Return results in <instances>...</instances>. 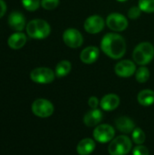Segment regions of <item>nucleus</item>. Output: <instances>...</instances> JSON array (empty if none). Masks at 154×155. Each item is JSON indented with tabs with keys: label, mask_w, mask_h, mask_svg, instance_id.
<instances>
[{
	"label": "nucleus",
	"mask_w": 154,
	"mask_h": 155,
	"mask_svg": "<svg viewBox=\"0 0 154 155\" xmlns=\"http://www.w3.org/2000/svg\"><path fill=\"white\" fill-rule=\"evenodd\" d=\"M101 49L108 57L121 59L126 53L125 39L118 33H108L101 41Z\"/></svg>",
	"instance_id": "obj_1"
},
{
	"label": "nucleus",
	"mask_w": 154,
	"mask_h": 155,
	"mask_svg": "<svg viewBox=\"0 0 154 155\" xmlns=\"http://www.w3.org/2000/svg\"><path fill=\"white\" fill-rule=\"evenodd\" d=\"M154 57V46L150 42H142L138 44L133 53V58L135 64L146 65L152 62Z\"/></svg>",
	"instance_id": "obj_2"
},
{
	"label": "nucleus",
	"mask_w": 154,
	"mask_h": 155,
	"mask_svg": "<svg viewBox=\"0 0 154 155\" xmlns=\"http://www.w3.org/2000/svg\"><path fill=\"white\" fill-rule=\"evenodd\" d=\"M26 33L31 38L37 40L44 39L49 36L51 26L44 19H33L26 25Z\"/></svg>",
	"instance_id": "obj_3"
},
{
	"label": "nucleus",
	"mask_w": 154,
	"mask_h": 155,
	"mask_svg": "<svg viewBox=\"0 0 154 155\" xmlns=\"http://www.w3.org/2000/svg\"><path fill=\"white\" fill-rule=\"evenodd\" d=\"M133 148L131 139L127 135H119L113 138L108 147L110 155H127Z\"/></svg>",
	"instance_id": "obj_4"
},
{
	"label": "nucleus",
	"mask_w": 154,
	"mask_h": 155,
	"mask_svg": "<svg viewBox=\"0 0 154 155\" xmlns=\"http://www.w3.org/2000/svg\"><path fill=\"white\" fill-rule=\"evenodd\" d=\"M55 76V73L48 67H37L30 73L31 80L40 84H47L52 83Z\"/></svg>",
	"instance_id": "obj_5"
},
{
	"label": "nucleus",
	"mask_w": 154,
	"mask_h": 155,
	"mask_svg": "<svg viewBox=\"0 0 154 155\" xmlns=\"http://www.w3.org/2000/svg\"><path fill=\"white\" fill-rule=\"evenodd\" d=\"M54 104L46 99L39 98L32 104V112L37 117L47 118L54 114Z\"/></svg>",
	"instance_id": "obj_6"
},
{
	"label": "nucleus",
	"mask_w": 154,
	"mask_h": 155,
	"mask_svg": "<svg viewBox=\"0 0 154 155\" xmlns=\"http://www.w3.org/2000/svg\"><path fill=\"white\" fill-rule=\"evenodd\" d=\"M107 26L113 32H123L128 27V19L120 13L110 14L105 21Z\"/></svg>",
	"instance_id": "obj_7"
},
{
	"label": "nucleus",
	"mask_w": 154,
	"mask_h": 155,
	"mask_svg": "<svg viewBox=\"0 0 154 155\" xmlns=\"http://www.w3.org/2000/svg\"><path fill=\"white\" fill-rule=\"evenodd\" d=\"M93 138L100 143H106L111 142L115 135V130L109 124H100L93 130Z\"/></svg>",
	"instance_id": "obj_8"
},
{
	"label": "nucleus",
	"mask_w": 154,
	"mask_h": 155,
	"mask_svg": "<svg viewBox=\"0 0 154 155\" xmlns=\"http://www.w3.org/2000/svg\"><path fill=\"white\" fill-rule=\"evenodd\" d=\"M63 40L70 48H78L84 43L83 35L75 28H67L63 34Z\"/></svg>",
	"instance_id": "obj_9"
},
{
	"label": "nucleus",
	"mask_w": 154,
	"mask_h": 155,
	"mask_svg": "<svg viewBox=\"0 0 154 155\" xmlns=\"http://www.w3.org/2000/svg\"><path fill=\"white\" fill-rule=\"evenodd\" d=\"M104 25L105 22L101 15H93L85 19L84 23V27L87 33L91 35H95V34H99L103 30Z\"/></svg>",
	"instance_id": "obj_10"
},
{
	"label": "nucleus",
	"mask_w": 154,
	"mask_h": 155,
	"mask_svg": "<svg viewBox=\"0 0 154 155\" xmlns=\"http://www.w3.org/2000/svg\"><path fill=\"white\" fill-rule=\"evenodd\" d=\"M136 64L132 60H121L114 66V73L123 78H128L133 75L136 72Z\"/></svg>",
	"instance_id": "obj_11"
},
{
	"label": "nucleus",
	"mask_w": 154,
	"mask_h": 155,
	"mask_svg": "<svg viewBox=\"0 0 154 155\" xmlns=\"http://www.w3.org/2000/svg\"><path fill=\"white\" fill-rule=\"evenodd\" d=\"M100 56V49L96 46H87L80 54V60L85 64L95 63Z\"/></svg>",
	"instance_id": "obj_12"
},
{
	"label": "nucleus",
	"mask_w": 154,
	"mask_h": 155,
	"mask_svg": "<svg viewBox=\"0 0 154 155\" xmlns=\"http://www.w3.org/2000/svg\"><path fill=\"white\" fill-rule=\"evenodd\" d=\"M8 25L15 31L21 32L26 26L25 18L22 13L18 11H14L8 16Z\"/></svg>",
	"instance_id": "obj_13"
},
{
	"label": "nucleus",
	"mask_w": 154,
	"mask_h": 155,
	"mask_svg": "<svg viewBox=\"0 0 154 155\" xmlns=\"http://www.w3.org/2000/svg\"><path fill=\"white\" fill-rule=\"evenodd\" d=\"M120 104V97L115 94H108L100 101V106L104 111H113Z\"/></svg>",
	"instance_id": "obj_14"
},
{
	"label": "nucleus",
	"mask_w": 154,
	"mask_h": 155,
	"mask_svg": "<svg viewBox=\"0 0 154 155\" xmlns=\"http://www.w3.org/2000/svg\"><path fill=\"white\" fill-rule=\"evenodd\" d=\"M103 113L99 109H92L91 111L87 112L84 117V123L88 127H93L96 126L101 123L103 120Z\"/></svg>",
	"instance_id": "obj_15"
},
{
	"label": "nucleus",
	"mask_w": 154,
	"mask_h": 155,
	"mask_svg": "<svg viewBox=\"0 0 154 155\" xmlns=\"http://www.w3.org/2000/svg\"><path fill=\"white\" fill-rule=\"evenodd\" d=\"M26 41H27L26 35L24 33L15 32L9 36L7 40V44L11 49L18 50V49H21L23 46H25V45L26 44Z\"/></svg>",
	"instance_id": "obj_16"
},
{
	"label": "nucleus",
	"mask_w": 154,
	"mask_h": 155,
	"mask_svg": "<svg viewBox=\"0 0 154 155\" xmlns=\"http://www.w3.org/2000/svg\"><path fill=\"white\" fill-rule=\"evenodd\" d=\"M115 126L120 132L123 134H131L135 129L134 122L127 116H121L116 119Z\"/></svg>",
	"instance_id": "obj_17"
},
{
	"label": "nucleus",
	"mask_w": 154,
	"mask_h": 155,
	"mask_svg": "<svg viewBox=\"0 0 154 155\" xmlns=\"http://www.w3.org/2000/svg\"><path fill=\"white\" fill-rule=\"evenodd\" d=\"M95 142L91 138H84L77 144V153L79 155L91 154L95 149Z\"/></svg>",
	"instance_id": "obj_18"
},
{
	"label": "nucleus",
	"mask_w": 154,
	"mask_h": 155,
	"mask_svg": "<svg viewBox=\"0 0 154 155\" xmlns=\"http://www.w3.org/2000/svg\"><path fill=\"white\" fill-rule=\"evenodd\" d=\"M139 104L143 106H151L154 104V91L150 89H144L141 91L137 95Z\"/></svg>",
	"instance_id": "obj_19"
},
{
	"label": "nucleus",
	"mask_w": 154,
	"mask_h": 155,
	"mask_svg": "<svg viewBox=\"0 0 154 155\" xmlns=\"http://www.w3.org/2000/svg\"><path fill=\"white\" fill-rule=\"evenodd\" d=\"M72 70V64L70 61L68 60H62L60 61L56 66H55V75L59 78L64 77L67 74H69V73Z\"/></svg>",
	"instance_id": "obj_20"
},
{
	"label": "nucleus",
	"mask_w": 154,
	"mask_h": 155,
	"mask_svg": "<svg viewBox=\"0 0 154 155\" xmlns=\"http://www.w3.org/2000/svg\"><path fill=\"white\" fill-rule=\"evenodd\" d=\"M135 78H136V81L138 83H141V84L146 83L150 78V70L146 66L142 65L141 67H139L136 70Z\"/></svg>",
	"instance_id": "obj_21"
},
{
	"label": "nucleus",
	"mask_w": 154,
	"mask_h": 155,
	"mask_svg": "<svg viewBox=\"0 0 154 155\" xmlns=\"http://www.w3.org/2000/svg\"><path fill=\"white\" fill-rule=\"evenodd\" d=\"M132 136H133V142H134L137 145H142L145 140H146V136L144 132L139 128V127H135V129L133 131L132 133Z\"/></svg>",
	"instance_id": "obj_22"
},
{
	"label": "nucleus",
	"mask_w": 154,
	"mask_h": 155,
	"mask_svg": "<svg viewBox=\"0 0 154 155\" xmlns=\"http://www.w3.org/2000/svg\"><path fill=\"white\" fill-rule=\"evenodd\" d=\"M138 6L144 13H154V0H139Z\"/></svg>",
	"instance_id": "obj_23"
},
{
	"label": "nucleus",
	"mask_w": 154,
	"mask_h": 155,
	"mask_svg": "<svg viewBox=\"0 0 154 155\" xmlns=\"http://www.w3.org/2000/svg\"><path fill=\"white\" fill-rule=\"evenodd\" d=\"M23 6L30 12L37 10L41 5V0H22Z\"/></svg>",
	"instance_id": "obj_24"
},
{
	"label": "nucleus",
	"mask_w": 154,
	"mask_h": 155,
	"mask_svg": "<svg viewBox=\"0 0 154 155\" xmlns=\"http://www.w3.org/2000/svg\"><path fill=\"white\" fill-rule=\"evenodd\" d=\"M60 4V0H41V6L45 10H54Z\"/></svg>",
	"instance_id": "obj_25"
},
{
	"label": "nucleus",
	"mask_w": 154,
	"mask_h": 155,
	"mask_svg": "<svg viewBox=\"0 0 154 155\" xmlns=\"http://www.w3.org/2000/svg\"><path fill=\"white\" fill-rule=\"evenodd\" d=\"M142 10L140 9L139 6H133L128 10V16L131 19H137L141 16Z\"/></svg>",
	"instance_id": "obj_26"
},
{
	"label": "nucleus",
	"mask_w": 154,
	"mask_h": 155,
	"mask_svg": "<svg viewBox=\"0 0 154 155\" xmlns=\"http://www.w3.org/2000/svg\"><path fill=\"white\" fill-rule=\"evenodd\" d=\"M149 150L147 147L143 145H137L133 151V155H149Z\"/></svg>",
	"instance_id": "obj_27"
},
{
	"label": "nucleus",
	"mask_w": 154,
	"mask_h": 155,
	"mask_svg": "<svg viewBox=\"0 0 154 155\" xmlns=\"http://www.w3.org/2000/svg\"><path fill=\"white\" fill-rule=\"evenodd\" d=\"M88 104L92 109H96L97 106L100 104V102H99V100H98V98L96 96H92L88 100Z\"/></svg>",
	"instance_id": "obj_28"
},
{
	"label": "nucleus",
	"mask_w": 154,
	"mask_h": 155,
	"mask_svg": "<svg viewBox=\"0 0 154 155\" xmlns=\"http://www.w3.org/2000/svg\"><path fill=\"white\" fill-rule=\"evenodd\" d=\"M6 12V4L4 0H0V18L4 16Z\"/></svg>",
	"instance_id": "obj_29"
},
{
	"label": "nucleus",
	"mask_w": 154,
	"mask_h": 155,
	"mask_svg": "<svg viewBox=\"0 0 154 155\" xmlns=\"http://www.w3.org/2000/svg\"><path fill=\"white\" fill-rule=\"evenodd\" d=\"M118 2H126V1H128V0H117Z\"/></svg>",
	"instance_id": "obj_30"
}]
</instances>
